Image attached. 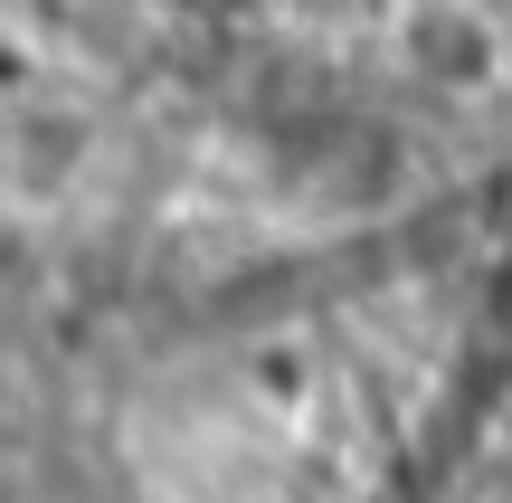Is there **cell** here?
Here are the masks:
<instances>
[{
  "label": "cell",
  "instance_id": "cell-1",
  "mask_svg": "<svg viewBox=\"0 0 512 503\" xmlns=\"http://www.w3.org/2000/svg\"><path fill=\"white\" fill-rule=\"evenodd\" d=\"M408 57H418V76H437V86H484V76H494V29H484L475 10H456V0H437V10L408 19Z\"/></svg>",
  "mask_w": 512,
  "mask_h": 503
},
{
  "label": "cell",
  "instance_id": "cell-2",
  "mask_svg": "<svg viewBox=\"0 0 512 503\" xmlns=\"http://www.w3.org/2000/svg\"><path fill=\"white\" fill-rule=\"evenodd\" d=\"M29 295H38V276H29V257H19V247H0V333H10V323L29 314Z\"/></svg>",
  "mask_w": 512,
  "mask_h": 503
}]
</instances>
